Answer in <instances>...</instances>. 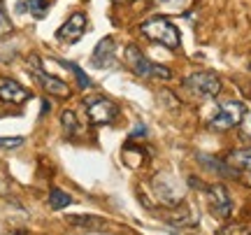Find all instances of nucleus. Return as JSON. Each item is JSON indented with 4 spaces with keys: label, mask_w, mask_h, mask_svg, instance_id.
<instances>
[{
    "label": "nucleus",
    "mask_w": 251,
    "mask_h": 235,
    "mask_svg": "<svg viewBox=\"0 0 251 235\" xmlns=\"http://www.w3.org/2000/svg\"><path fill=\"white\" fill-rule=\"evenodd\" d=\"M28 70H30V75H33L37 81H40V86H42L47 93L58 96V98H68V96H70V86H68L63 79L54 77V75L45 73V68H42V63H40V58H37L35 54L28 56Z\"/></svg>",
    "instance_id": "6"
},
{
    "label": "nucleus",
    "mask_w": 251,
    "mask_h": 235,
    "mask_svg": "<svg viewBox=\"0 0 251 235\" xmlns=\"http://www.w3.org/2000/svg\"><path fill=\"white\" fill-rule=\"evenodd\" d=\"M114 63H117V42L114 37H102L93 49L91 65L98 70H105V68H114Z\"/></svg>",
    "instance_id": "7"
},
{
    "label": "nucleus",
    "mask_w": 251,
    "mask_h": 235,
    "mask_svg": "<svg viewBox=\"0 0 251 235\" xmlns=\"http://www.w3.org/2000/svg\"><path fill=\"white\" fill-rule=\"evenodd\" d=\"M207 196H209V205L214 209L216 217H224L228 219L230 212H233V200L228 196V189L224 184H212V186H205Z\"/></svg>",
    "instance_id": "9"
},
{
    "label": "nucleus",
    "mask_w": 251,
    "mask_h": 235,
    "mask_svg": "<svg viewBox=\"0 0 251 235\" xmlns=\"http://www.w3.org/2000/svg\"><path fill=\"white\" fill-rule=\"evenodd\" d=\"M61 126L65 131V135H75L77 131H79V124H77V117H75V112L70 109H65L61 114Z\"/></svg>",
    "instance_id": "16"
},
{
    "label": "nucleus",
    "mask_w": 251,
    "mask_h": 235,
    "mask_svg": "<svg viewBox=\"0 0 251 235\" xmlns=\"http://www.w3.org/2000/svg\"><path fill=\"white\" fill-rule=\"evenodd\" d=\"M30 98V91L26 86H21L19 81L0 77V100L2 103H12V105H21Z\"/></svg>",
    "instance_id": "10"
},
{
    "label": "nucleus",
    "mask_w": 251,
    "mask_h": 235,
    "mask_svg": "<svg viewBox=\"0 0 251 235\" xmlns=\"http://www.w3.org/2000/svg\"><path fill=\"white\" fill-rule=\"evenodd\" d=\"M86 33V17L81 14V12H75L61 28H58V33L56 37L65 42V45H75V42H79L81 35Z\"/></svg>",
    "instance_id": "8"
},
{
    "label": "nucleus",
    "mask_w": 251,
    "mask_h": 235,
    "mask_svg": "<svg viewBox=\"0 0 251 235\" xmlns=\"http://www.w3.org/2000/svg\"><path fill=\"white\" fill-rule=\"evenodd\" d=\"M12 30H14V26H12L7 12H5V5H2V0H0V37L12 35Z\"/></svg>",
    "instance_id": "18"
},
{
    "label": "nucleus",
    "mask_w": 251,
    "mask_h": 235,
    "mask_svg": "<svg viewBox=\"0 0 251 235\" xmlns=\"http://www.w3.org/2000/svg\"><path fill=\"white\" fill-rule=\"evenodd\" d=\"M68 224L77 228H84V231H100V228L107 226V221L100 217H93V214H84V217H68Z\"/></svg>",
    "instance_id": "12"
},
{
    "label": "nucleus",
    "mask_w": 251,
    "mask_h": 235,
    "mask_svg": "<svg viewBox=\"0 0 251 235\" xmlns=\"http://www.w3.org/2000/svg\"><path fill=\"white\" fill-rule=\"evenodd\" d=\"M28 2V12L35 19H45L49 12V0H26Z\"/></svg>",
    "instance_id": "17"
},
{
    "label": "nucleus",
    "mask_w": 251,
    "mask_h": 235,
    "mask_svg": "<svg viewBox=\"0 0 251 235\" xmlns=\"http://www.w3.org/2000/svg\"><path fill=\"white\" fill-rule=\"evenodd\" d=\"M168 221H170V224H175V226H181V228L196 226V224H198V214L191 208H181V209L170 212V214H168Z\"/></svg>",
    "instance_id": "11"
},
{
    "label": "nucleus",
    "mask_w": 251,
    "mask_h": 235,
    "mask_svg": "<svg viewBox=\"0 0 251 235\" xmlns=\"http://www.w3.org/2000/svg\"><path fill=\"white\" fill-rule=\"evenodd\" d=\"M47 112H49V100H45V103H42V114H47Z\"/></svg>",
    "instance_id": "22"
},
{
    "label": "nucleus",
    "mask_w": 251,
    "mask_h": 235,
    "mask_svg": "<svg viewBox=\"0 0 251 235\" xmlns=\"http://www.w3.org/2000/svg\"><path fill=\"white\" fill-rule=\"evenodd\" d=\"M68 205H72V196L70 193H65L63 189H51L49 191V208L51 209H65Z\"/></svg>",
    "instance_id": "15"
},
{
    "label": "nucleus",
    "mask_w": 251,
    "mask_h": 235,
    "mask_svg": "<svg viewBox=\"0 0 251 235\" xmlns=\"http://www.w3.org/2000/svg\"><path fill=\"white\" fill-rule=\"evenodd\" d=\"M140 33L147 40H151L156 45H163L168 49H177L181 45V35L179 28L172 24L168 17H151L140 24Z\"/></svg>",
    "instance_id": "1"
},
{
    "label": "nucleus",
    "mask_w": 251,
    "mask_h": 235,
    "mask_svg": "<svg viewBox=\"0 0 251 235\" xmlns=\"http://www.w3.org/2000/svg\"><path fill=\"white\" fill-rule=\"evenodd\" d=\"M9 235H26V233H21V231H17V233H9Z\"/></svg>",
    "instance_id": "23"
},
{
    "label": "nucleus",
    "mask_w": 251,
    "mask_h": 235,
    "mask_svg": "<svg viewBox=\"0 0 251 235\" xmlns=\"http://www.w3.org/2000/svg\"><path fill=\"white\" fill-rule=\"evenodd\" d=\"M233 161L237 163V165L247 168V170H251V149H240V152H235Z\"/></svg>",
    "instance_id": "19"
},
{
    "label": "nucleus",
    "mask_w": 251,
    "mask_h": 235,
    "mask_svg": "<svg viewBox=\"0 0 251 235\" xmlns=\"http://www.w3.org/2000/svg\"><path fill=\"white\" fill-rule=\"evenodd\" d=\"M244 114H247L244 103H240V100H221L216 114L209 121V126L214 128V131H230V128L242 124Z\"/></svg>",
    "instance_id": "3"
},
{
    "label": "nucleus",
    "mask_w": 251,
    "mask_h": 235,
    "mask_svg": "<svg viewBox=\"0 0 251 235\" xmlns=\"http://www.w3.org/2000/svg\"><path fill=\"white\" fill-rule=\"evenodd\" d=\"M140 135H147V128L144 126H137L133 133H130V137H140Z\"/></svg>",
    "instance_id": "21"
},
{
    "label": "nucleus",
    "mask_w": 251,
    "mask_h": 235,
    "mask_svg": "<svg viewBox=\"0 0 251 235\" xmlns=\"http://www.w3.org/2000/svg\"><path fill=\"white\" fill-rule=\"evenodd\" d=\"M184 86L193 96H198V98H216L221 93V79H219V75L209 73V70H200V73L188 75L186 79H184Z\"/></svg>",
    "instance_id": "5"
},
{
    "label": "nucleus",
    "mask_w": 251,
    "mask_h": 235,
    "mask_svg": "<svg viewBox=\"0 0 251 235\" xmlns=\"http://www.w3.org/2000/svg\"><path fill=\"white\" fill-rule=\"evenodd\" d=\"M126 65H128L137 77H142V79H151V77H158V79H170L172 77L170 68L149 61V58H147V56H144L135 45L126 47Z\"/></svg>",
    "instance_id": "2"
},
{
    "label": "nucleus",
    "mask_w": 251,
    "mask_h": 235,
    "mask_svg": "<svg viewBox=\"0 0 251 235\" xmlns=\"http://www.w3.org/2000/svg\"><path fill=\"white\" fill-rule=\"evenodd\" d=\"M56 63L58 65H63L65 70H70L72 75H75V79H77V84H79V89H93V81H91V77L84 70H81L77 63H72V61H63V58H56Z\"/></svg>",
    "instance_id": "14"
},
{
    "label": "nucleus",
    "mask_w": 251,
    "mask_h": 235,
    "mask_svg": "<svg viewBox=\"0 0 251 235\" xmlns=\"http://www.w3.org/2000/svg\"><path fill=\"white\" fill-rule=\"evenodd\" d=\"M84 107H86L89 121L93 124V126H105V124H112V121L119 117V105L112 98H105V96H93V98H86L84 100Z\"/></svg>",
    "instance_id": "4"
},
{
    "label": "nucleus",
    "mask_w": 251,
    "mask_h": 235,
    "mask_svg": "<svg viewBox=\"0 0 251 235\" xmlns=\"http://www.w3.org/2000/svg\"><path fill=\"white\" fill-rule=\"evenodd\" d=\"M198 161L202 163L205 168H209V170L219 172L221 177H237V170H235V168H230V165H226L224 161H216L214 156H205V154H200V156H198Z\"/></svg>",
    "instance_id": "13"
},
{
    "label": "nucleus",
    "mask_w": 251,
    "mask_h": 235,
    "mask_svg": "<svg viewBox=\"0 0 251 235\" xmlns=\"http://www.w3.org/2000/svg\"><path fill=\"white\" fill-rule=\"evenodd\" d=\"M21 145H24V137H21V135L0 137V147H2V149H14V147H21Z\"/></svg>",
    "instance_id": "20"
}]
</instances>
